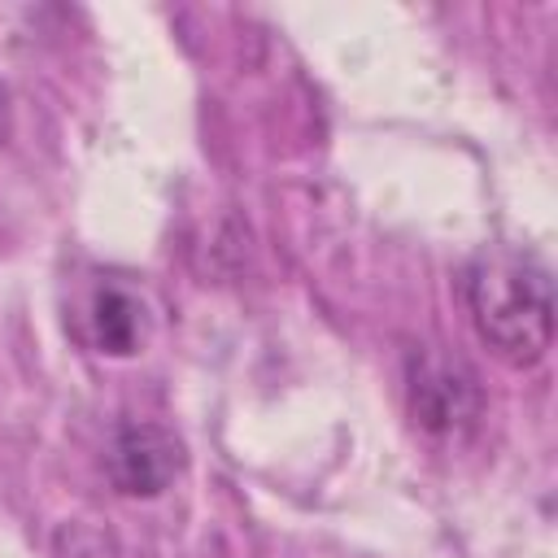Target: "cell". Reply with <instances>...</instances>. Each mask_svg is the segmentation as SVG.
Instances as JSON below:
<instances>
[{"label":"cell","instance_id":"cell-1","mask_svg":"<svg viewBox=\"0 0 558 558\" xmlns=\"http://www.w3.org/2000/svg\"><path fill=\"white\" fill-rule=\"evenodd\" d=\"M471 323L480 340L514 362L532 366L554 340V288L549 270L519 248H484L462 279Z\"/></svg>","mask_w":558,"mask_h":558},{"label":"cell","instance_id":"cell-5","mask_svg":"<svg viewBox=\"0 0 558 558\" xmlns=\"http://www.w3.org/2000/svg\"><path fill=\"white\" fill-rule=\"evenodd\" d=\"M0 135H4V92H0Z\"/></svg>","mask_w":558,"mask_h":558},{"label":"cell","instance_id":"cell-2","mask_svg":"<svg viewBox=\"0 0 558 558\" xmlns=\"http://www.w3.org/2000/svg\"><path fill=\"white\" fill-rule=\"evenodd\" d=\"M405 401L410 418L432 436H462L480 418V379L462 357L440 349H414L405 362Z\"/></svg>","mask_w":558,"mask_h":558},{"label":"cell","instance_id":"cell-4","mask_svg":"<svg viewBox=\"0 0 558 558\" xmlns=\"http://www.w3.org/2000/svg\"><path fill=\"white\" fill-rule=\"evenodd\" d=\"M87 327H92V340H96L100 353L131 357L144 344V305H140L135 292H126L118 283H105L87 301Z\"/></svg>","mask_w":558,"mask_h":558},{"label":"cell","instance_id":"cell-3","mask_svg":"<svg viewBox=\"0 0 558 558\" xmlns=\"http://www.w3.org/2000/svg\"><path fill=\"white\" fill-rule=\"evenodd\" d=\"M183 471V445L157 423H126L109 449V480L126 497H157Z\"/></svg>","mask_w":558,"mask_h":558}]
</instances>
